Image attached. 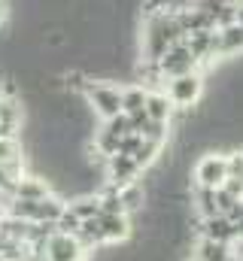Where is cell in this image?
I'll return each mask as SVG.
<instances>
[{
  "label": "cell",
  "instance_id": "cell-17",
  "mask_svg": "<svg viewBox=\"0 0 243 261\" xmlns=\"http://www.w3.org/2000/svg\"><path fill=\"white\" fill-rule=\"evenodd\" d=\"M121 113L125 116L146 113V88L143 85H121Z\"/></svg>",
  "mask_w": 243,
  "mask_h": 261
},
{
  "label": "cell",
  "instance_id": "cell-18",
  "mask_svg": "<svg viewBox=\"0 0 243 261\" xmlns=\"http://www.w3.org/2000/svg\"><path fill=\"white\" fill-rule=\"evenodd\" d=\"M25 158V146L18 137H0V164L9 161H21Z\"/></svg>",
  "mask_w": 243,
  "mask_h": 261
},
{
  "label": "cell",
  "instance_id": "cell-14",
  "mask_svg": "<svg viewBox=\"0 0 243 261\" xmlns=\"http://www.w3.org/2000/svg\"><path fill=\"white\" fill-rule=\"evenodd\" d=\"M146 116L149 122H164L171 125L174 119V103L167 100V94L161 88H146Z\"/></svg>",
  "mask_w": 243,
  "mask_h": 261
},
{
  "label": "cell",
  "instance_id": "cell-13",
  "mask_svg": "<svg viewBox=\"0 0 243 261\" xmlns=\"http://www.w3.org/2000/svg\"><path fill=\"white\" fill-rule=\"evenodd\" d=\"M119 197H121V206H125V213H128V216H137V213H143V210L149 206V189H146V182H143V179L121 186Z\"/></svg>",
  "mask_w": 243,
  "mask_h": 261
},
{
  "label": "cell",
  "instance_id": "cell-9",
  "mask_svg": "<svg viewBox=\"0 0 243 261\" xmlns=\"http://www.w3.org/2000/svg\"><path fill=\"white\" fill-rule=\"evenodd\" d=\"M243 52V24L231 21L216 28V58H234Z\"/></svg>",
  "mask_w": 243,
  "mask_h": 261
},
{
  "label": "cell",
  "instance_id": "cell-3",
  "mask_svg": "<svg viewBox=\"0 0 243 261\" xmlns=\"http://www.w3.org/2000/svg\"><path fill=\"white\" fill-rule=\"evenodd\" d=\"M204 73L195 70V73H182L164 82V94L167 100L174 103V110H191L201 97H204Z\"/></svg>",
  "mask_w": 243,
  "mask_h": 261
},
{
  "label": "cell",
  "instance_id": "cell-20",
  "mask_svg": "<svg viewBox=\"0 0 243 261\" xmlns=\"http://www.w3.org/2000/svg\"><path fill=\"white\" fill-rule=\"evenodd\" d=\"M234 243H243V216L234 222Z\"/></svg>",
  "mask_w": 243,
  "mask_h": 261
},
{
  "label": "cell",
  "instance_id": "cell-22",
  "mask_svg": "<svg viewBox=\"0 0 243 261\" xmlns=\"http://www.w3.org/2000/svg\"><path fill=\"white\" fill-rule=\"evenodd\" d=\"M234 21L243 24V0H237V12H234Z\"/></svg>",
  "mask_w": 243,
  "mask_h": 261
},
{
  "label": "cell",
  "instance_id": "cell-4",
  "mask_svg": "<svg viewBox=\"0 0 243 261\" xmlns=\"http://www.w3.org/2000/svg\"><path fill=\"white\" fill-rule=\"evenodd\" d=\"M155 73H158V79L161 82H167V79H174V76H182V73H195V70H201L198 61H195V55L188 52V46H185V40L180 43H174L158 61H155Z\"/></svg>",
  "mask_w": 243,
  "mask_h": 261
},
{
  "label": "cell",
  "instance_id": "cell-2",
  "mask_svg": "<svg viewBox=\"0 0 243 261\" xmlns=\"http://www.w3.org/2000/svg\"><path fill=\"white\" fill-rule=\"evenodd\" d=\"M79 97L91 107V113L107 122L121 113V85H110V82H98V79H85Z\"/></svg>",
  "mask_w": 243,
  "mask_h": 261
},
{
  "label": "cell",
  "instance_id": "cell-8",
  "mask_svg": "<svg viewBox=\"0 0 243 261\" xmlns=\"http://www.w3.org/2000/svg\"><path fill=\"white\" fill-rule=\"evenodd\" d=\"M98 228H101V237H104V246H119L128 243L131 234H134V219L131 216H98Z\"/></svg>",
  "mask_w": 243,
  "mask_h": 261
},
{
  "label": "cell",
  "instance_id": "cell-21",
  "mask_svg": "<svg viewBox=\"0 0 243 261\" xmlns=\"http://www.w3.org/2000/svg\"><path fill=\"white\" fill-rule=\"evenodd\" d=\"M6 15H9V6H6V0H0V28H3V21H6Z\"/></svg>",
  "mask_w": 243,
  "mask_h": 261
},
{
  "label": "cell",
  "instance_id": "cell-23",
  "mask_svg": "<svg viewBox=\"0 0 243 261\" xmlns=\"http://www.w3.org/2000/svg\"><path fill=\"white\" fill-rule=\"evenodd\" d=\"M188 261H201V258H195V255H191V258H188Z\"/></svg>",
  "mask_w": 243,
  "mask_h": 261
},
{
  "label": "cell",
  "instance_id": "cell-6",
  "mask_svg": "<svg viewBox=\"0 0 243 261\" xmlns=\"http://www.w3.org/2000/svg\"><path fill=\"white\" fill-rule=\"evenodd\" d=\"M143 176V170L137 167V161L131 155H110L104 161V182L113 186V189H121L128 182H137Z\"/></svg>",
  "mask_w": 243,
  "mask_h": 261
},
{
  "label": "cell",
  "instance_id": "cell-11",
  "mask_svg": "<svg viewBox=\"0 0 243 261\" xmlns=\"http://www.w3.org/2000/svg\"><path fill=\"white\" fill-rule=\"evenodd\" d=\"M198 234H201V237H207V240H216V243H228V246H234V225H231L222 213L201 219Z\"/></svg>",
  "mask_w": 243,
  "mask_h": 261
},
{
  "label": "cell",
  "instance_id": "cell-19",
  "mask_svg": "<svg viewBox=\"0 0 243 261\" xmlns=\"http://www.w3.org/2000/svg\"><path fill=\"white\" fill-rule=\"evenodd\" d=\"M79 225H82V222H79V219H76V216H73V213L64 206L61 219L55 222V231H58V234H76V231H79Z\"/></svg>",
  "mask_w": 243,
  "mask_h": 261
},
{
  "label": "cell",
  "instance_id": "cell-7",
  "mask_svg": "<svg viewBox=\"0 0 243 261\" xmlns=\"http://www.w3.org/2000/svg\"><path fill=\"white\" fill-rule=\"evenodd\" d=\"M85 249L79 246V240L73 234H52L43 246V261H85Z\"/></svg>",
  "mask_w": 243,
  "mask_h": 261
},
{
  "label": "cell",
  "instance_id": "cell-5",
  "mask_svg": "<svg viewBox=\"0 0 243 261\" xmlns=\"http://www.w3.org/2000/svg\"><path fill=\"white\" fill-rule=\"evenodd\" d=\"M228 179V164L222 152H204L195 161V182L191 186H204V189H219Z\"/></svg>",
  "mask_w": 243,
  "mask_h": 261
},
{
  "label": "cell",
  "instance_id": "cell-12",
  "mask_svg": "<svg viewBox=\"0 0 243 261\" xmlns=\"http://www.w3.org/2000/svg\"><path fill=\"white\" fill-rule=\"evenodd\" d=\"M49 195H52V182L46 176H31V173H25L12 189V197L18 200H43Z\"/></svg>",
  "mask_w": 243,
  "mask_h": 261
},
{
  "label": "cell",
  "instance_id": "cell-10",
  "mask_svg": "<svg viewBox=\"0 0 243 261\" xmlns=\"http://www.w3.org/2000/svg\"><path fill=\"white\" fill-rule=\"evenodd\" d=\"M21 122V97H0V137H18Z\"/></svg>",
  "mask_w": 243,
  "mask_h": 261
},
{
  "label": "cell",
  "instance_id": "cell-15",
  "mask_svg": "<svg viewBox=\"0 0 243 261\" xmlns=\"http://www.w3.org/2000/svg\"><path fill=\"white\" fill-rule=\"evenodd\" d=\"M191 252H195V258H201V261H231V255H234L228 243H216V240H207V237H201L191 246Z\"/></svg>",
  "mask_w": 243,
  "mask_h": 261
},
{
  "label": "cell",
  "instance_id": "cell-16",
  "mask_svg": "<svg viewBox=\"0 0 243 261\" xmlns=\"http://www.w3.org/2000/svg\"><path fill=\"white\" fill-rule=\"evenodd\" d=\"M67 210L85 222V219H98L101 216V200H98V192H88V195H76L73 200H67Z\"/></svg>",
  "mask_w": 243,
  "mask_h": 261
},
{
  "label": "cell",
  "instance_id": "cell-1",
  "mask_svg": "<svg viewBox=\"0 0 243 261\" xmlns=\"http://www.w3.org/2000/svg\"><path fill=\"white\" fill-rule=\"evenodd\" d=\"M180 40H185V34H182L174 12L143 15V28H140V58H143V64H155Z\"/></svg>",
  "mask_w": 243,
  "mask_h": 261
}]
</instances>
